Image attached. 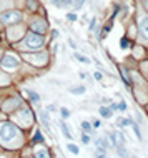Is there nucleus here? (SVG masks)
Returning <instances> with one entry per match:
<instances>
[{
  "label": "nucleus",
  "instance_id": "15",
  "mask_svg": "<svg viewBox=\"0 0 148 158\" xmlns=\"http://www.w3.org/2000/svg\"><path fill=\"white\" fill-rule=\"evenodd\" d=\"M75 58H77L78 62H82V63H90V60H88L87 57H83V55H80V53H75Z\"/></svg>",
  "mask_w": 148,
  "mask_h": 158
},
{
  "label": "nucleus",
  "instance_id": "5",
  "mask_svg": "<svg viewBox=\"0 0 148 158\" xmlns=\"http://www.w3.org/2000/svg\"><path fill=\"white\" fill-rule=\"evenodd\" d=\"M32 28H33L35 32H43V30L47 28V23H45L43 20H42V22H40V20H37V22H33Z\"/></svg>",
  "mask_w": 148,
  "mask_h": 158
},
{
  "label": "nucleus",
  "instance_id": "22",
  "mask_svg": "<svg viewBox=\"0 0 148 158\" xmlns=\"http://www.w3.org/2000/svg\"><path fill=\"white\" fill-rule=\"evenodd\" d=\"M118 155H120V157H127V152H125V148L120 147V145H118Z\"/></svg>",
  "mask_w": 148,
  "mask_h": 158
},
{
  "label": "nucleus",
  "instance_id": "27",
  "mask_svg": "<svg viewBox=\"0 0 148 158\" xmlns=\"http://www.w3.org/2000/svg\"><path fill=\"white\" fill-rule=\"evenodd\" d=\"M95 23H97V18H93V20H92V23H90V30L95 28Z\"/></svg>",
  "mask_w": 148,
  "mask_h": 158
},
{
  "label": "nucleus",
  "instance_id": "9",
  "mask_svg": "<svg viewBox=\"0 0 148 158\" xmlns=\"http://www.w3.org/2000/svg\"><path fill=\"white\" fill-rule=\"evenodd\" d=\"M100 115H102L103 118H110V117H112V108L102 107V108H100Z\"/></svg>",
  "mask_w": 148,
  "mask_h": 158
},
{
  "label": "nucleus",
  "instance_id": "20",
  "mask_svg": "<svg viewBox=\"0 0 148 158\" xmlns=\"http://www.w3.org/2000/svg\"><path fill=\"white\" fill-rule=\"evenodd\" d=\"M83 2H85V0H73V5H75V9H80V7L83 5Z\"/></svg>",
  "mask_w": 148,
  "mask_h": 158
},
{
  "label": "nucleus",
  "instance_id": "3",
  "mask_svg": "<svg viewBox=\"0 0 148 158\" xmlns=\"http://www.w3.org/2000/svg\"><path fill=\"white\" fill-rule=\"evenodd\" d=\"M20 20V13L18 12H7L2 15V22L5 23H10V22H18Z\"/></svg>",
  "mask_w": 148,
  "mask_h": 158
},
{
  "label": "nucleus",
  "instance_id": "17",
  "mask_svg": "<svg viewBox=\"0 0 148 158\" xmlns=\"http://www.w3.org/2000/svg\"><path fill=\"white\" fill-rule=\"evenodd\" d=\"M67 150H70L73 155H78V147H77V145H72V143H70V145L67 147Z\"/></svg>",
  "mask_w": 148,
  "mask_h": 158
},
{
  "label": "nucleus",
  "instance_id": "8",
  "mask_svg": "<svg viewBox=\"0 0 148 158\" xmlns=\"http://www.w3.org/2000/svg\"><path fill=\"white\" fill-rule=\"evenodd\" d=\"M27 95H28V97H30V100H32V102H33V103H38V102H40V97H38V93H35V92H32V90H27Z\"/></svg>",
  "mask_w": 148,
  "mask_h": 158
},
{
  "label": "nucleus",
  "instance_id": "29",
  "mask_svg": "<svg viewBox=\"0 0 148 158\" xmlns=\"http://www.w3.org/2000/svg\"><path fill=\"white\" fill-rule=\"evenodd\" d=\"M93 127L98 128V127H100V122H98V120H95V122H93Z\"/></svg>",
  "mask_w": 148,
  "mask_h": 158
},
{
  "label": "nucleus",
  "instance_id": "14",
  "mask_svg": "<svg viewBox=\"0 0 148 158\" xmlns=\"http://www.w3.org/2000/svg\"><path fill=\"white\" fill-rule=\"evenodd\" d=\"M40 118H42V122H43V125H45L47 128H48V115H47V112H40Z\"/></svg>",
  "mask_w": 148,
  "mask_h": 158
},
{
  "label": "nucleus",
  "instance_id": "21",
  "mask_svg": "<svg viewBox=\"0 0 148 158\" xmlns=\"http://www.w3.org/2000/svg\"><path fill=\"white\" fill-rule=\"evenodd\" d=\"M127 110V103L122 102V103H118V112H125Z\"/></svg>",
  "mask_w": 148,
  "mask_h": 158
},
{
  "label": "nucleus",
  "instance_id": "26",
  "mask_svg": "<svg viewBox=\"0 0 148 158\" xmlns=\"http://www.w3.org/2000/svg\"><path fill=\"white\" fill-rule=\"evenodd\" d=\"M37 157H48L47 152H37Z\"/></svg>",
  "mask_w": 148,
  "mask_h": 158
},
{
  "label": "nucleus",
  "instance_id": "18",
  "mask_svg": "<svg viewBox=\"0 0 148 158\" xmlns=\"http://www.w3.org/2000/svg\"><path fill=\"white\" fill-rule=\"evenodd\" d=\"M120 47H122L123 50H125V48H128V47H130V42H128V38H125V37H123L122 42H120Z\"/></svg>",
  "mask_w": 148,
  "mask_h": 158
},
{
  "label": "nucleus",
  "instance_id": "6",
  "mask_svg": "<svg viewBox=\"0 0 148 158\" xmlns=\"http://www.w3.org/2000/svg\"><path fill=\"white\" fill-rule=\"evenodd\" d=\"M52 4H53L55 7H58V9H62V7L70 5L72 2H70V0H52Z\"/></svg>",
  "mask_w": 148,
  "mask_h": 158
},
{
  "label": "nucleus",
  "instance_id": "12",
  "mask_svg": "<svg viewBox=\"0 0 148 158\" xmlns=\"http://www.w3.org/2000/svg\"><path fill=\"white\" fill-rule=\"evenodd\" d=\"M70 92L75 95H82V93H85V87H72Z\"/></svg>",
  "mask_w": 148,
  "mask_h": 158
},
{
  "label": "nucleus",
  "instance_id": "4",
  "mask_svg": "<svg viewBox=\"0 0 148 158\" xmlns=\"http://www.w3.org/2000/svg\"><path fill=\"white\" fill-rule=\"evenodd\" d=\"M120 75H122L125 85H127V87H132V80H130V77H128V70H127V68L120 67Z\"/></svg>",
  "mask_w": 148,
  "mask_h": 158
},
{
  "label": "nucleus",
  "instance_id": "24",
  "mask_svg": "<svg viewBox=\"0 0 148 158\" xmlns=\"http://www.w3.org/2000/svg\"><path fill=\"white\" fill-rule=\"evenodd\" d=\"M82 142L83 143H90V137H88L87 133H83V135H82Z\"/></svg>",
  "mask_w": 148,
  "mask_h": 158
},
{
  "label": "nucleus",
  "instance_id": "16",
  "mask_svg": "<svg viewBox=\"0 0 148 158\" xmlns=\"http://www.w3.org/2000/svg\"><path fill=\"white\" fill-rule=\"evenodd\" d=\"M38 142H43V135H42V133L40 132H37L35 133V137H33V143H38Z\"/></svg>",
  "mask_w": 148,
  "mask_h": 158
},
{
  "label": "nucleus",
  "instance_id": "25",
  "mask_svg": "<svg viewBox=\"0 0 148 158\" xmlns=\"http://www.w3.org/2000/svg\"><path fill=\"white\" fill-rule=\"evenodd\" d=\"M67 18H68L70 22H75V20H77V15H75V13H68V15H67Z\"/></svg>",
  "mask_w": 148,
  "mask_h": 158
},
{
  "label": "nucleus",
  "instance_id": "10",
  "mask_svg": "<svg viewBox=\"0 0 148 158\" xmlns=\"http://www.w3.org/2000/svg\"><path fill=\"white\" fill-rule=\"evenodd\" d=\"M60 128H62V132H63V135H65V138H68V140H70V138H73V137H72V133H70V130L67 128V125L63 122H60Z\"/></svg>",
  "mask_w": 148,
  "mask_h": 158
},
{
  "label": "nucleus",
  "instance_id": "2",
  "mask_svg": "<svg viewBox=\"0 0 148 158\" xmlns=\"http://www.w3.org/2000/svg\"><path fill=\"white\" fill-rule=\"evenodd\" d=\"M0 135L4 140H10L12 137H17L18 132H17V128L13 125H4V127L0 128Z\"/></svg>",
  "mask_w": 148,
  "mask_h": 158
},
{
  "label": "nucleus",
  "instance_id": "23",
  "mask_svg": "<svg viewBox=\"0 0 148 158\" xmlns=\"http://www.w3.org/2000/svg\"><path fill=\"white\" fill-rule=\"evenodd\" d=\"M60 112H62V117H63V118H68V117H70V112H68L67 108H62Z\"/></svg>",
  "mask_w": 148,
  "mask_h": 158
},
{
  "label": "nucleus",
  "instance_id": "19",
  "mask_svg": "<svg viewBox=\"0 0 148 158\" xmlns=\"http://www.w3.org/2000/svg\"><path fill=\"white\" fill-rule=\"evenodd\" d=\"M82 128L85 130V132H90V130H92V127H90V123H88V122H83L82 123Z\"/></svg>",
  "mask_w": 148,
  "mask_h": 158
},
{
  "label": "nucleus",
  "instance_id": "7",
  "mask_svg": "<svg viewBox=\"0 0 148 158\" xmlns=\"http://www.w3.org/2000/svg\"><path fill=\"white\" fill-rule=\"evenodd\" d=\"M140 30H142L143 37H145V38H148V18H145V20L142 22V25H140Z\"/></svg>",
  "mask_w": 148,
  "mask_h": 158
},
{
  "label": "nucleus",
  "instance_id": "11",
  "mask_svg": "<svg viewBox=\"0 0 148 158\" xmlns=\"http://www.w3.org/2000/svg\"><path fill=\"white\" fill-rule=\"evenodd\" d=\"M4 65H5V67H17V60H15V58H12V57L8 55L5 60H4Z\"/></svg>",
  "mask_w": 148,
  "mask_h": 158
},
{
  "label": "nucleus",
  "instance_id": "1",
  "mask_svg": "<svg viewBox=\"0 0 148 158\" xmlns=\"http://www.w3.org/2000/svg\"><path fill=\"white\" fill-rule=\"evenodd\" d=\"M25 43L30 48H38V47L43 45V38H42L40 35H37V33H28V35L25 37Z\"/></svg>",
  "mask_w": 148,
  "mask_h": 158
},
{
  "label": "nucleus",
  "instance_id": "30",
  "mask_svg": "<svg viewBox=\"0 0 148 158\" xmlns=\"http://www.w3.org/2000/svg\"><path fill=\"white\" fill-rule=\"evenodd\" d=\"M48 112H55V107H53V105H48Z\"/></svg>",
  "mask_w": 148,
  "mask_h": 158
},
{
  "label": "nucleus",
  "instance_id": "28",
  "mask_svg": "<svg viewBox=\"0 0 148 158\" xmlns=\"http://www.w3.org/2000/svg\"><path fill=\"white\" fill-rule=\"evenodd\" d=\"M95 78H97V80H102V73H100V72H97V73H95Z\"/></svg>",
  "mask_w": 148,
  "mask_h": 158
},
{
  "label": "nucleus",
  "instance_id": "13",
  "mask_svg": "<svg viewBox=\"0 0 148 158\" xmlns=\"http://www.w3.org/2000/svg\"><path fill=\"white\" fill-rule=\"evenodd\" d=\"M130 127H133V130H135V133H137V138L138 140H142V133H140V128H138V125L132 120V123H130Z\"/></svg>",
  "mask_w": 148,
  "mask_h": 158
}]
</instances>
